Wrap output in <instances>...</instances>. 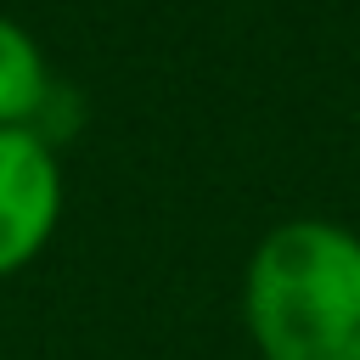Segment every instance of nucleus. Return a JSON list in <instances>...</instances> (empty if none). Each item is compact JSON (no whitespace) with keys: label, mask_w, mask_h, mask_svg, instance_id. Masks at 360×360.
Here are the masks:
<instances>
[{"label":"nucleus","mask_w":360,"mask_h":360,"mask_svg":"<svg viewBox=\"0 0 360 360\" xmlns=\"http://www.w3.org/2000/svg\"><path fill=\"white\" fill-rule=\"evenodd\" d=\"M259 360H360V236L338 219L276 225L242 276Z\"/></svg>","instance_id":"1"},{"label":"nucleus","mask_w":360,"mask_h":360,"mask_svg":"<svg viewBox=\"0 0 360 360\" xmlns=\"http://www.w3.org/2000/svg\"><path fill=\"white\" fill-rule=\"evenodd\" d=\"M62 219V163L39 129H0V276L22 270Z\"/></svg>","instance_id":"2"},{"label":"nucleus","mask_w":360,"mask_h":360,"mask_svg":"<svg viewBox=\"0 0 360 360\" xmlns=\"http://www.w3.org/2000/svg\"><path fill=\"white\" fill-rule=\"evenodd\" d=\"M56 84L34 45V34L11 17H0V129H39Z\"/></svg>","instance_id":"3"}]
</instances>
